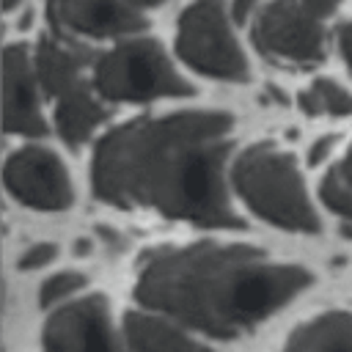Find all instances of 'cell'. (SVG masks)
<instances>
[{"instance_id":"cell-1","label":"cell","mask_w":352,"mask_h":352,"mask_svg":"<svg viewBox=\"0 0 352 352\" xmlns=\"http://www.w3.org/2000/svg\"><path fill=\"white\" fill-rule=\"evenodd\" d=\"M234 118L217 110H179L124 121L102 135L91 160L94 192L113 206L154 209L204 228H239L223 168Z\"/></svg>"},{"instance_id":"cell-2","label":"cell","mask_w":352,"mask_h":352,"mask_svg":"<svg viewBox=\"0 0 352 352\" xmlns=\"http://www.w3.org/2000/svg\"><path fill=\"white\" fill-rule=\"evenodd\" d=\"M297 264L270 261L239 242H192L148 250L138 267L135 300L212 338H234L289 305L311 286Z\"/></svg>"},{"instance_id":"cell-3","label":"cell","mask_w":352,"mask_h":352,"mask_svg":"<svg viewBox=\"0 0 352 352\" xmlns=\"http://www.w3.org/2000/svg\"><path fill=\"white\" fill-rule=\"evenodd\" d=\"M231 184L261 220L297 234L319 231V217L308 201L297 162L275 143L248 146L231 168Z\"/></svg>"},{"instance_id":"cell-4","label":"cell","mask_w":352,"mask_h":352,"mask_svg":"<svg viewBox=\"0 0 352 352\" xmlns=\"http://www.w3.org/2000/svg\"><path fill=\"white\" fill-rule=\"evenodd\" d=\"M94 88L110 102H151L192 94V85L176 74L154 38H126L102 52L94 66Z\"/></svg>"},{"instance_id":"cell-5","label":"cell","mask_w":352,"mask_h":352,"mask_svg":"<svg viewBox=\"0 0 352 352\" xmlns=\"http://www.w3.org/2000/svg\"><path fill=\"white\" fill-rule=\"evenodd\" d=\"M176 52L190 69L206 77L226 82H245L250 77V66L231 33L223 0H195L182 11Z\"/></svg>"},{"instance_id":"cell-6","label":"cell","mask_w":352,"mask_h":352,"mask_svg":"<svg viewBox=\"0 0 352 352\" xmlns=\"http://www.w3.org/2000/svg\"><path fill=\"white\" fill-rule=\"evenodd\" d=\"M319 22L300 0H272L253 22V44L270 60L311 66L324 58V30Z\"/></svg>"},{"instance_id":"cell-7","label":"cell","mask_w":352,"mask_h":352,"mask_svg":"<svg viewBox=\"0 0 352 352\" xmlns=\"http://www.w3.org/2000/svg\"><path fill=\"white\" fill-rule=\"evenodd\" d=\"M6 190L25 206L60 212L72 206L74 190L60 157L44 146H25L6 160Z\"/></svg>"},{"instance_id":"cell-8","label":"cell","mask_w":352,"mask_h":352,"mask_svg":"<svg viewBox=\"0 0 352 352\" xmlns=\"http://www.w3.org/2000/svg\"><path fill=\"white\" fill-rule=\"evenodd\" d=\"M110 322V308L99 294L66 302L47 319L41 346L44 352H124Z\"/></svg>"},{"instance_id":"cell-9","label":"cell","mask_w":352,"mask_h":352,"mask_svg":"<svg viewBox=\"0 0 352 352\" xmlns=\"http://www.w3.org/2000/svg\"><path fill=\"white\" fill-rule=\"evenodd\" d=\"M36 63L22 44H8L3 52V124L11 135L38 138L47 132L38 104Z\"/></svg>"},{"instance_id":"cell-10","label":"cell","mask_w":352,"mask_h":352,"mask_svg":"<svg viewBox=\"0 0 352 352\" xmlns=\"http://www.w3.org/2000/svg\"><path fill=\"white\" fill-rule=\"evenodd\" d=\"M50 19L60 30L88 38L135 36L146 28L135 0H50Z\"/></svg>"},{"instance_id":"cell-11","label":"cell","mask_w":352,"mask_h":352,"mask_svg":"<svg viewBox=\"0 0 352 352\" xmlns=\"http://www.w3.org/2000/svg\"><path fill=\"white\" fill-rule=\"evenodd\" d=\"M124 341L129 352H212L165 314L129 311L124 316Z\"/></svg>"},{"instance_id":"cell-12","label":"cell","mask_w":352,"mask_h":352,"mask_svg":"<svg viewBox=\"0 0 352 352\" xmlns=\"http://www.w3.org/2000/svg\"><path fill=\"white\" fill-rule=\"evenodd\" d=\"M102 121H104V107L96 102L85 80L55 96V126L58 135L72 148L82 146Z\"/></svg>"},{"instance_id":"cell-13","label":"cell","mask_w":352,"mask_h":352,"mask_svg":"<svg viewBox=\"0 0 352 352\" xmlns=\"http://www.w3.org/2000/svg\"><path fill=\"white\" fill-rule=\"evenodd\" d=\"M85 55L72 47V44H63L60 38L55 36H47L38 41V50H36V74H38V82L41 88L50 94V96H58L60 91L82 82V66H85Z\"/></svg>"},{"instance_id":"cell-14","label":"cell","mask_w":352,"mask_h":352,"mask_svg":"<svg viewBox=\"0 0 352 352\" xmlns=\"http://www.w3.org/2000/svg\"><path fill=\"white\" fill-rule=\"evenodd\" d=\"M283 352H352V314H319L289 336Z\"/></svg>"},{"instance_id":"cell-15","label":"cell","mask_w":352,"mask_h":352,"mask_svg":"<svg viewBox=\"0 0 352 352\" xmlns=\"http://www.w3.org/2000/svg\"><path fill=\"white\" fill-rule=\"evenodd\" d=\"M300 110L308 116H352V94L336 80L316 77L305 91H300Z\"/></svg>"},{"instance_id":"cell-16","label":"cell","mask_w":352,"mask_h":352,"mask_svg":"<svg viewBox=\"0 0 352 352\" xmlns=\"http://www.w3.org/2000/svg\"><path fill=\"white\" fill-rule=\"evenodd\" d=\"M319 195L327 209L341 214L344 220H352V148L344 154V160L330 168L319 184Z\"/></svg>"},{"instance_id":"cell-17","label":"cell","mask_w":352,"mask_h":352,"mask_svg":"<svg viewBox=\"0 0 352 352\" xmlns=\"http://www.w3.org/2000/svg\"><path fill=\"white\" fill-rule=\"evenodd\" d=\"M82 286H85V275H80V272H58V275H52V278H47V280L41 283V289H38V302H41V308L55 305V302H60V300L77 294Z\"/></svg>"},{"instance_id":"cell-18","label":"cell","mask_w":352,"mask_h":352,"mask_svg":"<svg viewBox=\"0 0 352 352\" xmlns=\"http://www.w3.org/2000/svg\"><path fill=\"white\" fill-rule=\"evenodd\" d=\"M55 256H58V248H55L52 242H38V245H30V248L19 256L16 267H19V270H38V267L50 264Z\"/></svg>"},{"instance_id":"cell-19","label":"cell","mask_w":352,"mask_h":352,"mask_svg":"<svg viewBox=\"0 0 352 352\" xmlns=\"http://www.w3.org/2000/svg\"><path fill=\"white\" fill-rule=\"evenodd\" d=\"M336 36H338V50H341V58H344L346 69L352 72V22H344V25H338Z\"/></svg>"},{"instance_id":"cell-20","label":"cell","mask_w":352,"mask_h":352,"mask_svg":"<svg viewBox=\"0 0 352 352\" xmlns=\"http://www.w3.org/2000/svg\"><path fill=\"white\" fill-rule=\"evenodd\" d=\"M300 3H302V8H305L311 16H316V19L330 16V14L341 6V0H300Z\"/></svg>"},{"instance_id":"cell-21","label":"cell","mask_w":352,"mask_h":352,"mask_svg":"<svg viewBox=\"0 0 352 352\" xmlns=\"http://www.w3.org/2000/svg\"><path fill=\"white\" fill-rule=\"evenodd\" d=\"M258 3H261V0H234V6H231V16H234V22H245V19L256 11Z\"/></svg>"},{"instance_id":"cell-22","label":"cell","mask_w":352,"mask_h":352,"mask_svg":"<svg viewBox=\"0 0 352 352\" xmlns=\"http://www.w3.org/2000/svg\"><path fill=\"white\" fill-rule=\"evenodd\" d=\"M330 146H333V138H319V140L311 146V151H308V162H311V165L322 162V157L330 151Z\"/></svg>"},{"instance_id":"cell-23","label":"cell","mask_w":352,"mask_h":352,"mask_svg":"<svg viewBox=\"0 0 352 352\" xmlns=\"http://www.w3.org/2000/svg\"><path fill=\"white\" fill-rule=\"evenodd\" d=\"M135 3H138V6H140V8H143V6H160V3H162V0H135Z\"/></svg>"},{"instance_id":"cell-24","label":"cell","mask_w":352,"mask_h":352,"mask_svg":"<svg viewBox=\"0 0 352 352\" xmlns=\"http://www.w3.org/2000/svg\"><path fill=\"white\" fill-rule=\"evenodd\" d=\"M16 3H22V0H3V8H6V11H11Z\"/></svg>"}]
</instances>
